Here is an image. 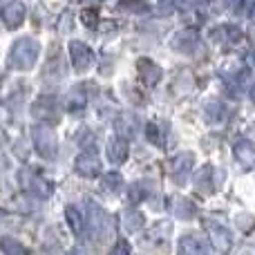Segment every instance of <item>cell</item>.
<instances>
[{
    "label": "cell",
    "mask_w": 255,
    "mask_h": 255,
    "mask_svg": "<svg viewBox=\"0 0 255 255\" xmlns=\"http://www.w3.org/2000/svg\"><path fill=\"white\" fill-rule=\"evenodd\" d=\"M121 224H124L126 233H136V231L143 229L145 217H143V213L134 211V208H128V211L121 213Z\"/></svg>",
    "instance_id": "15"
},
{
    "label": "cell",
    "mask_w": 255,
    "mask_h": 255,
    "mask_svg": "<svg viewBox=\"0 0 255 255\" xmlns=\"http://www.w3.org/2000/svg\"><path fill=\"white\" fill-rule=\"evenodd\" d=\"M74 170L79 172L81 177H97L101 172V161L94 152H83L76 157L74 161Z\"/></svg>",
    "instance_id": "10"
},
{
    "label": "cell",
    "mask_w": 255,
    "mask_h": 255,
    "mask_svg": "<svg viewBox=\"0 0 255 255\" xmlns=\"http://www.w3.org/2000/svg\"><path fill=\"white\" fill-rule=\"evenodd\" d=\"M240 2H242V0H229V4H231V7H238Z\"/></svg>",
    "instance_id": "33"
},
{
    "label": "cell",
    "mask_w": 255,
    "mask_h": 255,
    "mask_svg": "<svg viewBox=\"0 0 255 255\" xmlns=\"http://www.w3.org/2000/svg\"><path fill=\"white\" fill-rule=\"evenodd\" d=\"M208 177H213V168L211 166L202 168V170L195 175V188L202 190V193H208V190H213V179L208 181Z\"/></svg>",
    "instance_id": "20"
},
{
    "label": "cell",
    "mask_w": 255,
    "mask_h": 255,
    "mask_svg": "<svg viewBox=\"0 0 255 255\" xmlns=\"http://www.w3.org/2000/svg\"><path fill=\"white\" fill-rule=\"evenodd\" d=\"M65 76V65H63L61 58H52V61L45 65V79L47 81H61Z\"/></svg>",
    "instance_id": "19"
},
{
    "label": "cell",
    "mask_w": 255,
    "mask_h": 255,
    "mask_svg": "<svg viewBox=\"0 0 255 255\" xmlns=\"http://www.w3.org/2000/svg\"><path fill=\"white\" fill-rule=\"evenodd\" d=\"M106 152L112 163H124L128 159V141L124 136H112V139L108 141Z\"/></svg>",
    "instance_id": "12"
},
{
    "label": "cell",
    "mask_w": 255,
    "mask_h": 255,
    "mask_svg": "<svg viewBox=\"0 0 255 255\" xmlns=\"http://www.w3.org/2000/svg\"><path fill=\"white\" fill-rule=\"evenodd\" d=\"M117 251H124V253H128V251H130V249H128V244H124V242H121L119 247L115 249V253H117Z\"/></svg>",
    "instance_id": "32"
},
{
    "label": "cell",
    "mask_w": 255,
    "mask_h": 255,
    "mask_svg": "<svg viewBox=\"0 0 255 255\" xmlns=\"http://www.w3.org/2000/svg\"><path fill=\"white\" fill-rule=\"evenodd\" d=\"M0 249H2L7 255H22V253H27V249L22 247V244H18L13 238H2V242H0Z\"/></svg>",
    "instance_id": "25"
},
{
    "label": "cell",
    "mask_w": 255,
    "mask_h": 255,
    "mask_svg": "<svg viewBox=\"0 0 255 255\" xmlns=\"http://www.w3.org/2000/svg\"><path fill=\"white\" fill-rule=\"evenodd\" d=\"M119 9L132 11V13H145L148 11V4L141 2V0H124V2H119Z\"/></svg>",
    "instance_id": "27"
},
{
    "label": "cell",
    "mask_w": 255,
    "mask_h": 255,
    "mask_svg": "<svg viewBox=\"0 0 255 255\" xmlns=\"http://www.w3.org/2000/svg\"><path fill=\"white\" fill-rule=\"evenodd\" d=\"M238 224H240V229H242V231H251L255 222H253L251 215H244V213H242V215L238 217Z\"/></svg>",
    "instance_id": "30"
},
{
    "label": "cell",
    "mask_w": 255,
    "mask_h": 255,
    "mask_svg": "<svg viewBox=\"0 0 255 255\" xmlns=\"http://www.w3.org/2000/svg\"><path fill=\"white\" fill-rule=\"evenodd\" d=\"M81 18H83V22L88 27H97V22H99V13L94 11V9H85V11L81 13Z\"/></svg>",
    "instance_id": "28"
},
{
    "label": "cell",
    "mask_w": 255,
    "mask_h": 255,
    "mask_svg": "<svg viewBox=\"0 0 255 255\" xmlns=\"http://www.w3.org/2000/svg\"><path fill=\"white\" fill-rule=\"evenodd\" d=\"M2 22L7 29H18V27L22 25V20H25L27 16V9H25V2H20V0H11V2H7L2 7Z\"/></svg>",
    "instance_id": "6"
},
{
    "label": "cell",
    "mask_w": 255,
    "mask_h": 255,
    "mask_svg": "<svg viewBox=\"0 0 255 255\" xmlns=\"http://www.w3.org/2000/svg\"><path fill=\"white\" fill-rule=\"evenodd\" d=\"M197 45H199L197 29H181L177 34H172V38H170V47L184 54H193L197 49Z\"/></svg>",
    "instance_id": "7"
},
{
    "label": "cell",
    "mask_w": 255,
    "mask_h": 255,
    "mask_svg": "<svg viewBox=\"0 0 255 255\" xmlns=\"http://www.w3.org/2000/svg\"><path fill=\"white\" fill-rule=\"evenodd\" d=\"M206 119L211 121V124L222 121V119H224V106H222L220 101H211L206 106Z\"/></svg>",
    "instance_id": "24"
},
{
    "label": "cell",
    "mask_w": 255,
    "mask_h": 255,
    "mask_svg": "<svg viewBox=\"0 0 255 255\" xmlns=\"http://www.w3.org/2000/svg\"><path fill=\"white\" fill-rule=\"evenodd\" d=\"M193 163H195L193 152H179L168 161V170H170V175L181 184V181L188 177V172L193 170Z\"/></svg>",
    "instance_id": "8"
},
{
    "label": "cell",
    "mask_w": 255,
    "mask_h": 255,
    "mask_svg": "<svg viewBox=\"0 0 255 255\" xmlns=\"http://www.w3.org/2000/svg\"><path fill=\"white\" fill-rule=\"evenodd\" d=\"M65 217H67V224H70V229L74 231V235H83V231H85V220H83V215H81L79 208L67 206Z\"/></svg>",
    "instance_id": "17"
},
{
    "label": "cell",
    "mask_w": 255,
    "mask_h": 255,
    "mask_svg": "<svg viewBox=\"0 0 255 255\" xmlns=\"http://www.w3.org/2000/svg\"><path fill=\"white\" fill-rule=\"evenodd\" d=\"M20 179H22V186H25V188L29 190V193H34L36 197H40V199H47L49 195H52V190H54L49 181H45V179H40V177L31 175L29 170L22 172Z\"/></svg>",
    "instance_id": "11"
},
{
    "label": "cell",
    "mask_w": 255,
    "mask_h": 255,
    "mask_svg": "<svg viewBox=\"0 0 255 255\" xmlns=\"http://www.w3.org/2000/svg\"><path fill=\"white\" fill-rule=\"evenodd\" d=\"M85 94H83V90H79V88H74V90H70V94H67V99H65V108L70 112H81L85 108Z\"/></svg>",
    "instance_id": "18"
},
{
    "label": "cell",
    "mask_w": 255,
    "mask_h": 255,
    "mask_svg": "<svg viewBox=\"0 0 255 255\" xmlns=\"http://www.w3.org/2000/svg\"><path fill=\"white\" fill-rule=\"evenodd\" d=\"M38 54H40V45L36 43L34 38H18L13 43L11 52H9V67L13 70H31L38 61Z\"/></svg>",
    "instance_id": "1"
},
{
    "label": "cell",
    "mask_w": 255,
    "mask_h": 255,
    "mask_svg": "<svg viewBox=\"0 0 255 255\" xmlns=\"http://www.w3.org/2000/svg\"><path fill=\"white\" fill-rule=\"evenodd\" d=\"M204 226H206L208 238H211V247L215 249V251H220V253H226V251H229L231 244H233L229 229H226L222 222L213 220V217H208V220L204 222Z\"/></svg>",
    "instance_id": "4"
},
{
    "label": "cell",
    "mask_w": 255,
    "mask_h": 255,
    "mask_svg": "<svg viewBox=\"0 0 255 255\" xmlns=\"http://www.w3.org/2000/svg\"><path fill=\"white\" fill-rule=\"evenodd\" d=\"M251 97H253V103H255V88H253V94H251Z\"/></svg>",
    "instance_id": "34"
},
{
    "label": "cell",
    "mask_w": 255,
    "mask_h": 255,
    "mask_svg": "<svg viewBox=\"0 0 255 255\" xmlns=\"http://www.w3.org/2000/svg\"><path fill=\"white\" fill-rule=\"evenodd\" d=\"M85 226H88L90 235H92L94 240H99V242L110 240L112 233H115V222H112V217L108 215L103 208L94 206L92 202L88 204V220H85Z\"/></svg>",
    "instance_id": "2"
},
{
    "label": "cell",
    "mask_w": 255,
    "mask_h": 255,
    "mask_svg": "<svg viewBox=\"0 0 255 255\" xmlns=\"http://www.w3.org/2000/svg\"><path fill=\"white\" fill-rule=\"evenodd\" d=\"M148 195H150V184L148 181H136V184L130 188V199L132 202H143Z\"/></svg>",
    "instance_id": "23"
},
{
    "label": "cell",
    "mask_w": 255,
    "mask_h": 255,
    "mask_svg": "<svg viewBox=\"0 0 255 255\" xmlns=\"http://www.w3.org/2000/svg\"><path fill=\"white\" fill-rule=\"evenodd\" d=\"M18 222L13 215H9L7 211H0V229H13Z\"/></svg>",
    "instance_id": "29"
},
{
    "label": "cell",
    "mask_w": 255,
    "mask_h": 255,
    "mask_svg": "<svg viewBox=\"0 0 255 255\" xmlns=\"http://www.w3.org/2000/svg\"><path fill=\"white\" fill-rule=\"evenodd\" d=\"M208 251V244L197 235H186L179 242V253L184 255H204Z\"/></svg>",
    "instance_id": "14"
},
{
    "label": "cell",
    "mask_w": 255,
    "mask_h": 255,
    "mask_svg": "<svg viewBox=\"0 0 255 255\" xmlns=\"http://www.w3.org/2000/svg\"><path fill=\"white\" fill-rule=\"evenodd\" d=\"M136 72H139V79L143 81L145 85H150V88L157 85L159 81H161V74H163L161 67H159L154 61H150V58H139V61H136Z\"/></svg>",
    "instance_id": "9"
},
{
    "label": "cell",
    "mask_w": 255,
    "mask_h": 255,
    "mask_svg": "<svg viewBox=\"0 0 255 255\" xmlns=\"http://www.w3.org/2000/svg\"><path fill=\"white\" fill-rule=\"evenodd\" d=\"M247 13H249V18H251V20L255 22V0L251 4H249V9H247Z\"/></svg>",
    "instance_id": "31"
},
{
    "label": "cell",
    "mask_w": 255,
    "mask_h": 255,
    "mask_svg": "<svg viewBox=\"0 0 255 255\" xmlns=\"http://www.w3.org/2000/svg\"><path fill=\"white\" fill-rule=\"evenodd\" d=\"M145 134H148V141L154 145H163V130L157 124H148L145 126Z\"/></svg>",
    "instance_id": "26"
},
{
    "label": "cell",
    "mask_w": 255,
    "mask_h": 255,
    "mask_svg": "<svg viewBox=\"0 0 255 255\" xmlns=\"http://www.w3.org/2000/svg\"><path fill=\"white\" fill-rule=\"evenodd\" d=\"M70 56H72V65H74L76 72H88L94 63L92 49L85 43H81V40H72L70 43Z\"/></svg>",
    "instance_id": "5"
},
{
    "label": "cell",
    "mask_w": 255,
    "mask_h": 255,
    "mask_svg": "<svg viewBox=\"0 0 255 255\" xmlns=\"http://www.w3.org/2000/svg\"><path fill=\"white\" fill-rule=\"evenodd\" d=\"M52 112H54L52 99H40V101L34 106V117H38V119H54Z\"/></svg>",
    "instance_id": "22"
},
{
    "label": "cell",
    "mask_w": 255,
    "mask_h": 255,
    "mask_svg": "<svg viewBox=\"0 0 255 255\" xmlns=\"http://www.w3.org/2000/svg\"><path fill=\"white\" fill-rule=\"evenodd\" d=\"M31 139H34V148L36 152L40 154L43 159H47V161H52V159H56L58 154V141H56V134H54V130L49 126H36L34 130H31Z\"/></svg>",
    "instance_id": "3"
},
{
    "label": "cell",
    "mask_w": 255,
    "mask_h": 255,
    "mask_svg": "<svg viewBox=\"0 0 255 255\" xmlns=\"http://www.w3.org/2000/svg\"><path fill=\"white\" fill-rule=\"evenodd\" d=\"M101 184L108 193H117V190H121V186H124V177H121L119 172H106Z\"/></svg>",
    "instance_id": "21"
},
{
    "label": "cell",
    "mask_w": 255,
    "mask_h": 255,
    "mask_svg": "<svg viewBox=\"0 0 255 255\" xmlns=\"http://www.w3.org/2000/svg\"><path fill=\"white\" fill-rule=\"evenodd\" d=\"M170 213L177 217V220H190V217L197 213L195 204L186 197H172L170 199Z\"/></svg>",
    "instance_id": "13"
},
{
    "label": "cell",
    "mask_w": 255,
    "mask_h": 255,
    "mask_svg": "<svg viewBox=\"0 0 255 255\" xmlns=\"http://www.w3.org/2000/svg\"><path fill=\"white\" fill-rule=\"evenodd\" d=\"M235 157L244 163L247 168H253L255 166V145L251 139H242L235 143Z\"/></svg>",
    "instance_id": "16"
}]
</instances>
